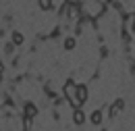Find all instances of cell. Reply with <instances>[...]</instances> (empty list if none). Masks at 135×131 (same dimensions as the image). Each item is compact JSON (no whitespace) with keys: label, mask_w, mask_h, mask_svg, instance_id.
I'll use <instances>...</instances> for the list:
<instances>
[{"label":"cell","mask_w":135,"mask_h":131,"mask_svg":"<svg viewBox=\"0 0 135 131\" xmlns=\"http://www.w3.org/2000/svg\"><path fill=\"white\" fill-rule=\"evenodd\" d=\"M89 121H91V125H100L102 123V113L100 110H94L91 116H89Z\"/></svg>","instance_id":"5b68a950"},{"label":"cell","mask_w":135,"mask_h":131,"mask_svg":"<svg viewBox=\"0 0 135 131\" xmlns=\"http://www.w3.org/2000/svg\"><path fill=\"white\" fill-rule=\"evenodd\" d=\"M67 4H71V6H77V4H79V0H67Z\"/></svg>","instance_id":"30bf717a"},{"label":"cell","mask_w":135,"mask_h":131,"mask_svg":"<svg viewBox=\"0 0 135 131\" xmlns=\"http://www.w3.org/2000/svg\"><path fill=\"white\" fill-rule=\"evenodd\" d=\"M75 44H77L75 38H67V40H65V50H73V48H75Z\"/></svg>","instance_id":"ba28073f"},{"label":"cell","mask_w":135,"mask_h":131,"mask_svg":"<svg viewBox=\"0 0 135 131\" xmlns=\"http://www.w3.org/2000/svg\"><path fill=\"white\" fill-rule=\"evenodd\" d=\"M77 100H79V104L87 102V87L85 85H77Z\"/></svg>","instance_id":"7a4b0ae2"},{"label":"cell","mask_w":135,"mask_h":131,"mask_svg":"<svg viewBox=\"0 0 135 131\" xmlns=\"http://www.w3.org/2000/svg\"><path fill=\"white\" fill-rule=\"evenodd\" d=\"M73 123H75V125H83V123H85V113H83V110L77 108V110L73 113Z\"/></svg>","instance_id":"3957f363"},{"label":"cell","mask_w":135,"mask_h":131,"mask_svg":"<svg viewBox=\"0 0 135 131\" xmlns=\"http://www.w3.org/2000/svg\"><path fill=\"white\" fill-rule=\"evenodd\" d=\"M35 115H37V106L31 104V102H29V104H25V116H27V119H33Z\"/></svg>","instance_id":"277c9868"},{"label":"cell","mask_w":135,"mask_h":131,"mask_svg":"<svg viewBox=\"0 0 135 131\" xmlns=\"http://www.w3.org/2000/svg\"><path fill=\"white\" fill-rule=\"evenodd\" d=\"M65 94L69 96V100L75 104V106H79V100H77V85L73 81H67V85H65Z\"/></svg>","instance_id":"6da1fadb"},{"label":"cell","mask_w":135,"mask_h":131,"mask_svg":"<svg viewBox=\"0 0 135 131\" xmlns=\"http://www.w3.org/2000/svg\"><path fill=\"white\" fill-rule=\"evenodd\" d=\"M133 31H135V21H133Z\"/></svg>","instance_id":"8fae6325"},{"label":"cell","mask_w":135,"mask_h":131,"mask_svg":"<svg viewBox=\"0 0 135 131\" xmlns=\"http://www.w3.org/2000/svg\"><path fill=\"white\" fill-rule=\"evenodd\" d=\"M13 44H23V33H19V31H15L13 33Z\"/></svg>","instance_id":"9c48e42d"},{"label":"cell","mask_w":135,"mask_h":131,"mask_svg":"<svg viewBox=\"0 0 135 131\" xmlns=\"http://www.w3.org/2000/svg\"><path fill=\"white\" fill-rule=\"evenodd\" d=\"M123 106H125V102H123V100H117V102H114V106H112V110H110V115L117 116V113L123 108Z\"/></svg>","instance_id":"8992f818"},{"label":"cell","mask_w":135,"mask_h":131,"mask_svg":"<svg viewBox=\"0 0 135 131\" xmlns=\"http://www.w3.org/2000/svg\"><path fill=\"white\" fill-rule=\"evenodd\" d=\"M40 2V8L42 11H50L52 8V0H37Z\"/></svg>","instance_id":"52a82bcc"},{"label":"cell","mask_w":135,"mask_h":131,"mask_svg":"<svg viewBox=\"0 0 135 131\" xmlns=\"http://www.w3.org/2000/svg\"><path fill=\"white\" fill-rule=\"evenodd\" d=\"M102 131H106V129H102Z\"/></svg>","instance_id":"7c38bea8"}]
</instances>
